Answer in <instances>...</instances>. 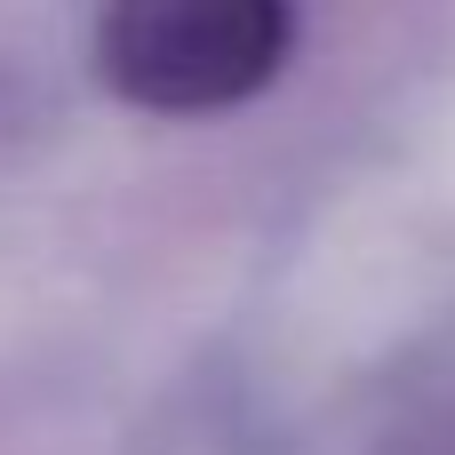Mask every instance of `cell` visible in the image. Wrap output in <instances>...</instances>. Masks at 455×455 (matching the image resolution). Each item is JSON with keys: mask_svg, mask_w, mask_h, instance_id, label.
<instances>
[{"mask_svg": "<svg viewBox=\"0 0 455 455\" xmlns=\"http://www.w3.org/2000/svg\"><path fill=\"white\" fill-rule=\"evenodd\" d=\"M288 0H112L104 72L136 104L208 112L280 72Z\"/></svg>", "mask_w": 455, "mask_h": 455, "instance_id": "cell-1", "label": "cell"}]
</instances>
